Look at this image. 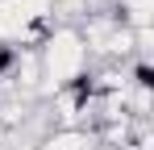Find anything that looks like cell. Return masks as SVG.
Returning <instances> with one entry per match:
<instances>
[{
  "instance_id": "cell-1",
  "label": "cell",
  "mask_w": 154,
  "mask_h": 150,
  "mask_svg": "<svg viewBox=\"0 0 154 150\" xmlns=\"http://www.w3.org/2000/svg\"><path fill=\"white\" fill-rule=\"evenodd\" d=\"M38 71H42L38 96H54V92L71 88L88 75V46H83L75 25H54L50 29V38L38 46Z\"/></svg>"
},
{
  "instance_id": "cell-2",
  "label": "cell",
  "mask_w": 154,
  "mask_h": 150,
  "mask_svg": "<svg viewBox=\"0 0 154 150\" xmlns=\"http://www.w3.org/2000/svg\"><path fill=\"white\" fill-rule=\"evenodd\" d=\"M108 13H112V21L125 25V29H150L154 25V0H112L108 4Z\"/></svg>"
},
{
  "instance_id": "cell-3",
  "label": "cell",
  "mask_w": 154,
  "mask_h": 150,
  "mask_svg": "<svg viewBox=\"0 0 154 150\" xmlns=\"http://www.w3.org/2000/svg\"><path fill=\"white\" fill-rule=\"evenodd\" d=\"M96 138L88 129H50L42 142H33V150H92Z\"/></svg>"
},
{
  "instance_id": "cell-4",
  "label": "cell",
  "mask_w": 154,
  "mask_h": 150,
  "mask_svg": "<svg viewBox=\"0 0 154 150\" xmlns=\"http://www.w3.org/2000/svg\"><path fill=\"white\" fill-rule=\"evenodd\" d=\"M0 50H4V42H0Z\"/></svg>"
}]
</instances>
